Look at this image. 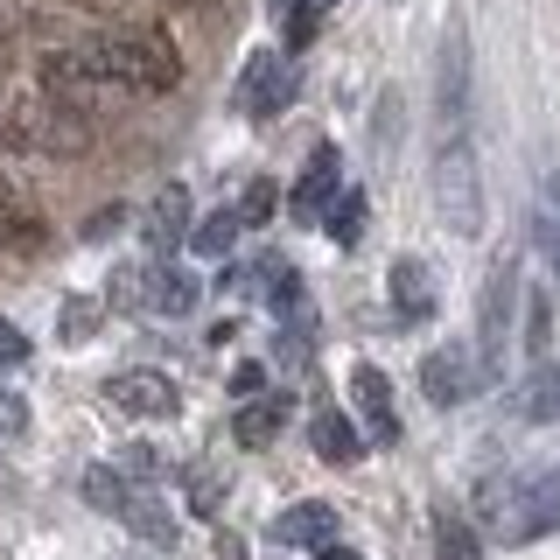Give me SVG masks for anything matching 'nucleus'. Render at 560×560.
Masks as SVG:
<instances>
[{
  "label": "nucleus",
  "mask_w": 560,
  "mask_h": 560,
  "mask_svg": "<svg viewBox=\"0 0 560 560\" xmlns=\"http://www.w3.org/2000/svg\"><path fill=\"white\" fill-rule=\"evenodd\" d=\"M22 358H28V337L14 323H0V364H22Z\"/></svg>",
  "instance_id": "e433bc0d"
},
{
  "label": "nucleus",
  "mask_w": 560,
  "mask_h": 560,
  "mask_svg": "<svg viewBox=\"0 0 560 560\" xmlns=\"http://www.w3.org/2000/svg\"><path fill=\"white\" fill-rule=\"evenodd\" d=\"M78 49H84V63H92L98 92L113 84V92L154 98V92H175V84H183V57H175V43H168V35H154V28L92 35V43H78Z\"/></svg>",
  "instance_id": "f257e3e1"
},
{
  "label": "nucleus",
  "mask_w": 560,
  "mask_h": 560,
  "mask_svg": "<svg viewBox=\"0 0 560 560\" xmlns=\"http://www.w3.org/2000/svg\"><path fill=\"white\" fill-rule=\"evenodd\" d=\"M512 413L518 420H560V364H539L533 378L512 393Z\"/></svg>",
  "instance_id": "412c9836"
},
{
  "label": "nucleus",
  "mask_w": 560,
  "mask_h": 560,
  "mask_svg": "<svg viewBox=\"0 0 560 560\" xmlns=\"http://www.w3.org/2000/svg\"><path fill=\"white\" fill-rule=\"evenodd\" d=\"M0 148H28V154H57V162H78L92 154V119L78 105L49 98V92H22L0 105Z\"/></svg>",
  "instance_id": "f03ea898"
},
{
  "label": "nucleus",
  "mask_w": 560,
  "mask_h": 560,
  "mask_svg": "<svg viewBox=\"0 0 560 560\" xmlns=\"http://www.w3.org/2000/svg\"><path fill=\"white\" fill-rule=\"evenodd\" d=\"M218 560H245V547H238V539H232V533H224V539H218Z\"/></svg>",
  "instance_id": "58836bf2"
},
{
  "label": "nucleus",
  "mask_w": 560,
  "mask_h": 560,
  "mask_svg": "<svg viewBox=\"0 0 560 560\" xmlns=\"http://www.w3.org/2000/svg\"><path fill=\"white\" fill-rule=\"evenodd\" d=\"M483 518L504 547H525V539L553 533L560 525V469H547V477H533V483H512V490L483 483Z\"/></svg>",
  "instance_id": "20e7f679"
},
{
  "label": "nucleus",
  "mask_w": 560,
  "mask_h": 560,
  "mask_svg": "<svg viewBox=\"0 0 560 560\" xmlns=\"http://www.w3.org/2000/svg\"><path fill=\"white\" fill-rule=\"evenodd\" d=\"M329 8H337V0H288V49H294V57L323 35V14Z\"/></svg>",
  "instance_id": "cd10ccee"
},
{
  "label": "nucleus",
  "mask_w": 560,
  "mask_h": 560,
  "mask_svg": "<svg viewBox=\"0 0 560 560\" xmlns=\"http://www.w3.org/2000/svg\"><path fill=\"white\" fill-rule=\"evenodd\" d=\"M547 218H560V168H547Z\"/></svg>",
  "instance_id": "4c0bfd02"
},
{
  "label": "nucleus",
  "mask_w": 560,
  "mask_h": 560,
  "mask_svg": "<svg viewBox=\"0 0 560 560\" xmlns=\"http://www.w3.org/2000/svg\"><path fill=\"white\" fill-rule=\"evenodd\" d=\"M127 477H119V469L113 463H98V469H84V504H98V512L105 518H119V504H127Z\"/></svg>",
  "instance_id": "a878e982"
},
{
  "label": "nucleus",
  "mask_w": 560,
  "mask_h": 560,
  "mask_svg": "<svg viewBox=\"0 0 560 560\" xmlns=\"http://www.w3.org/2000/svg\"><path fill=\"white\" fill-rule=\"evenodd\" d=\"M308 442H315L323 463H358V455H364V434H358V420H350L343 407H315Z\"/></svg>",
  "instance_id": "f3484780"
},
{
  "label": "nucleus",
  "mask_w": 560,
  "mask_h": 560,
  "mask_svg": "<svg viewBox=\"0 0 560 560\" xmlns=\"http://www.w3.org/2000/svg\"><path fill=\"white\" fill-rule=\"evenodd\" d=\"M350 399H358V413H364V428H372V442H399L393 378H385L378 364H358V372H350Z\"/></svg>",
  "instance_id": "9d476101"
},
{
  "label": "nucleus",
  "mask_w": 560,
  "mask_h": 560,
  "mask_svg": "<svg viewBox=\"0 0 560 560\" xmlns=\"http://www.w3.org/2000/svg\"><path fill=\"white\" fill-rule=\"evenodd\" d=\"M315 553H323V560H358L350 547H337V539H329V547H315Z\"/></svg>",
  "instance_id": "a19ab883"
},
{
  "label": "nucleus",
  "mask_w": 560,
  "mask_h": 560,
  "mask_svg": "<svg viewBox=\"0 0 560 560\" xmlns=\"http://www.w3.org/2000/svg\"><path fill=\"white\" fill-rule=\"evenodd\" d=\"M57 337H63V343H92V337H98V302H92V294H70V302H63Z\"/></svg>",
  "instance_id": "c85d7f7f"
},
{
  "label": "nucleus",
  "mask_w": 560,
  "mask_h": 560,
  "mask_svg": "<svg viewBox=\"0 0 560 560\" xmlns=\"http://www.w3.org/2000/svg\"><path fill=\"white\" fill-rule=\"evenodd\" d=\"M525 350H533V364H547V350H553V294H525Z\"/></svg>",
  "instance_id": "bb28decb"
},
{
  "label": "nucleus",
  "mask_w": 560,
  "mask_h": 560,
  "mask_svg": "<svg viewBox=\"0 0 560 560\" xmlns=\"http://www.w3.org/2000/svg\"><path fill=\"white\" fill-rule=\"evenodd\" d=\"M197 273L189 267H175V259H154V273H148V315H189L197 308Z\"/></svg>",
  "instance_id": "a211bd4d"
},
{
  "label": "nucleus",
  "mask_w": 560,
  "mask_h": 560,
  "mask_svg": "<svg viewBox=\"0 0 560 560\" xmlns=\"http://www.w3.org/2000/svg\"><path fill=\"white\" fill-rule=\"evenodd\" d=\"M119 525H127L133 539H148V547H175V518H168V504H154L148 490H127V504H119Z\"/></svg>",
  "instance_id": "6ab92c4d"
},
{
  "label": "nucleus",
  "mask_w": 560,
  "mask_h": 560,
  "mask_svg": "<svg viewBox=\"0 0 560 560\" xmlns=\"http://www.w3.org/2000/svg\"><path fill=\"white\" fill-rule=\"evenodd\" d=\"M420 385H428V399H434V407H463V399L483 385V372H477V350H463V343L428 350V364H420Z\"/></svg>",
  "instance_id": "1a4fd4ad"
},
{
  "label": "nucleus",
  "mask_w": 560,
  "mask_h": 560,
  "mask_svg": "<svg viewBox=\"0 0 560 560\" xmlns=\"http://www.w3.org/2000/svg\"><path fill=\"white\" fill-rule=\"evenodd\" d=\"M218 504H224V483L210 477V469H189V512H197V518H218Z\"/></svg>",
  "instance_id": "7c9ffc66"
},
{
  "label": "nucleus",
  "mask_w": 560,
  "mask_h": 560,
  "mask_svg": "<svg viewBox=\"0 0 560 560\" xmlns=\"http://www.w3.org/2000/svg\"><path fill=\"white\" fill-rule=\"evenodd\" d=\"M259 385H267V364H238V372H232V393L238 399H259Z\"/></svg>",
  "instance_id": "c9c22d12"
},
{
  "label": "nucleus",
  "mask_w": 560,
  "mask_h": 560,
  "mask_svg": "<svg viewBox=\"0 0 560 560\" xmlns=\"http://www.w3.org/2000/svg\"><path fill=\"white\" fill-rule=\"evenodd\" d=\"M113 469H119V477H127V483H133V477H162V455L133 442V448H119V463H113Z\"/></svg>",
  "instance_id": "2f4dec72"
},
{
  "label": "nucleus",
  "mask_w": 560,
  "mask_h": 560,
  "mask_svg": "<svg viewBox=\"0 0 560 560\" xmlns=\"http://www.w3.org/2000/svg\"><path fill=\"white\" fill-rule=\"evenodd\" d=\"M385 288H393V315H399V323H428V315H434V273L420 267L413 253H399V259H393Z\"/></svg>",
  "instance_id": "f8f14e48"
},
{
  "label": "nucleus",
  "mask_w": 560,
  "mask_h": 560,
  "mask_svg": "<svg viewBox=\"0 0 560 560\" xmlns=\"http://www.w3.org/2000/svg\"><path fill=\"white\" fill-rule=\"evenodd\" d=\"M273 203H280V183H267V175H259V183H245V197H238L232 218H238V224H267Z\"/></svg>",
  "instance_id": "c756f323"
},
{
  "label": "nucleus",
  "mask_w": 560,
  "mask_h": 560,
  "mask_svg": "<svg viewBox=\"0 0 560 560\" xmlns=\"http://www.w3.org/2000/svg\"><path fill=\"white\" fill-rule=\"evenodd\" d=\"M238 232H245V224L232 218V210H218V218H203V224H189V253H197V259H232V245H238Z\"/></svg>",
  "instance_id": "5701e85b"
},
{
  "label": "nucleus",
  "mask_w": 560,
  "mask_h": 560,
  "mask_svg": "<svg viewBox=\"0 0 560 560\" xmlns=\"http://www.w3.org/2000/svg\"><path fill=\"white\" fill-rule=\"evenodd\" d=\"M323 224H329V238H337V245H358L364 238V197H358V189H337L329 210H323Z\"/></svg>",
  "instance_id": "393cba45"
},
{
  "label": "nucleus",
  "mask_w": 560,
  "mask_h": 560,
  "mask_svg": "<svg viewBox=\"0 0 560 560\" xmlns=\"http://www.w3.org/2000/svg\"><path fill=\"white\" fill-rule=\"evenodd\" d=\"M533 245H539V259L560 273V218H539V224H533Z\"/></svg>",
  "instance_id": "f704fd0d"
},
{
  "label": "nucleus",
  "mask_w": 560,
  "mask_h": 560,
  "mask_svg": "<svg viewBox=\"0 0 560 560\" xmlns=\"http://www.w3.org/2000/svg\"><path fill=\"white\" fill-rule=\"evenodd\" d=\"M0 70H14V35L0 28Z\"/></svg>",
  "instance_id": "ea45409f"
},
{
  "label": "nucleus",
  "mask_w": 560,
  "mask_h": 560,
  "mask_svg": "<svg viewBox=\"0 0 560 560\" xmlns=\"http://www.w3.org/2000/svg\"><path fill=\"white\" fill-rule=\"evenodd\" d=\"M280 428H288V399H280V393H273V399H245V407H238V420H232L238 448H267Z\"/></svg>",
  "instance_id": "aec40b11"
},
{
  "label": "nucleus",
  "mask_w": 560,
  "mask_h": 560,
  "mask_svg": "<svg viewBox=\"0 0 560 560\" xmlns=\"http://www.w3.org/2000/svg\"><path fill=\"white\" fill-rule=\"evenodd\" d=\"M512 308H518V259L504 253L483 280V302H477V372L483 385L504 372V337H512Z\"/></svg>",
  "instance_id": "39448f33"
},
{
  "label": "nucleus",
  "mask_w": 560,
  "mask_h": 560,
  "mask_svg": "<svg viewBox=\"0 0 560 560\" xmlns=\"http://www.w3.org/2000/svg\"><path fill=\"white\" fill-rule=\"evenodd\" d=\"M22 428H28V399L22 393H0V442H14Z\"/></svg>",
  "instance_id": "473e14b6"
},
{
  "label": "nucleus",
  "mask_w": 560,
  "mask_h": 560,
  "mask_svg": "<svg viewBox=\"0 0 560 560\" xmlns=\"http://www.w3.org/2000/svg\"><path fill=\"white\" fill-rule=\"evenodd\" d=\"M288 98H294V70L280 63V49H253L245 70H238V113L259 127V119H273Z\"/></svg>",
  "instance_id": "423d86ee"
},
{
  "label": "nucleus",
  "mask_w": 560,
  "mask_h": 560,
  "mask_svg": "<svg viewBox=\"0 0 560 560\" xmlns=\"http://www.w3.org/2000/svg\"><path fill=\"white\" fill-rule=\"evenodd\" d=\"M119 224H127V203H105V210H92V218H84V238H113Z\"/></svg>",
  "instance_id": "72a5a7b5"
},
{
  "label": "nucleus",
  "mask_w": 560,
  "mask_h": 560,
  "mask_svg": "<svg viewBox=\"0 0 560 560\" xmlns=\"http://www.w3.org/2000/svg\"><path fill=\"white\" fill-rule=\"evenodd\" d=\"M148 273H154V259L113 267V288H105V302H113V308H127V315H148Z\"/></svg>",
  "instance_id": "b1692460"
},
{
  "label": "nucleus",
  "mask_w": 560,
  "mask_h": 560,
  "mask_svg": "<svg viewBox=\"0 0 560 560\" xmlns=\"http://www.w3.org/2000/svg\"><path fill=\"white\" fill-rule=\"evenodd\" d=\"M434 203H442V224L455 238H477L483 232V175H477V148L463 133H442L434 148Z\"/></svg>",
  "instance_id": "7ed1b4c3"
},
{
  "label": "nucleus",
  "mask_w": 560,
  "mask_h": 560,
  "mask_svg": "<svg viewBox=\"0 0 560 560\" xmlns=\"http://www.w3.org/2000/svg\"><path fill=\"white\" fill-rule=\"evenodd\" d=\"M337 175H343V162H337V148H315L308 154V168L294 175V218H323V203L337 197Z\"/></svg>",
  "instance_id": "2eb2a0df"
},
{
  "label": "nucleus",
  "mask_w": 560,
  "mask_h": 560,
  "mask_svg": "<svg viewBox=\"0 0 560 560\" xmlns=\"http://www.w3.org/2000/svg\"><path fill=\"white\" fill-rule=\"evenodd\" d=\"M434 560H483V539L463 512H434Z\"/></svg>",
  "instance_id": "4be33fe9"
},
{
  "label": "nucleus",
  "mask_w": 560,
  "mask_h": 560,
  "mask_svg": "<svg viewBox=\"0 0 560 560\" xmlns=\"http://www.w3.org/2000/svg\"><path fill=\"white\" fill-rule=\"evenodd\" d=\"M35 78H43V92L63 98V105H78L84 92H98V78H92V63H84V49H49V57L35 63Z\"/></svg>",
  "instance_id": "dca6fc26"
},
{
  "label": "nucleus",
  "mask_w": 560,
  "mask_h": 560,
  "mask_svg": "<svg viewBox=\"0 0 560 560\" xmlns=\"http://www.w3.org/2000/svg\"><path fill=\"white\" fill-rule=\"evenodd\" d=\"M273 539L280 547H329V539H337V512H329L323 498H302L273 518Z\"/></svg>",
  "instance_id": "ddd939ff"
},
{
  "label": "nucleus",
  "mask_w": 560,
  "mask_h": 560,
  "mask_svg": "<svg viewBox=\"0 0 560 560\" xmlns=\"http://www.w3.org/2000/svg\"><path fill=\"white\" fill-rule=\"evenodd\" d=\"M105 399H113L119 413H133V420H175L183 413V393H175L162 372H113L105 378Z\"/></svg>",
  "instance_id": "6e6552de"
},
{
  "label": "nucleus",
  "mask_w": 560,
  "mask_h": 560,
  "mask_svg": "<svg viewBox=\"0 0 560 560\" xmlns=\"http://www.w3.org/2000/svg\"><path fill=\"white\" fill-rule=\"evenodd\" d=\"M140 232H148V253L154 259H168L175 245L189 238V197H183V189H162V197L148 203V218H140Z\"/></svg>",
  "instance_id": "4468645a"
},
{
  "label": "nucleus",
  "mask_w": 560,
  "mask_h": 560,
  "mask_svg": "<svg viewBox=\"0 0 560 560\" xmlns=\"http://www.w3.org/2000/svg\"><path fill=\"white\" fill-rule=\"evenodd\" d=\"M434 119H442V133L469 127V43L463 35H448L442 57H434Z\"/></svg>",
  "instance_id": "0eeeda50"
},
{
  "label": "nucleus",
  "mask_w": 560,
  "mask_h": 560,
  "mask_svg": "<svg viewBox=\"0 0 560 560\" xmlns=\"http://www.w3.org/2000/svg\"><path fill=\"white\" fill-rule=\"evenodd\" d=\"M0 245H8V253H22V259H35L49 245V224L28 210V197L8 183V175H0Z\"/></svg>",
  "instance_id": "9b49d317"
}]
</instances>
